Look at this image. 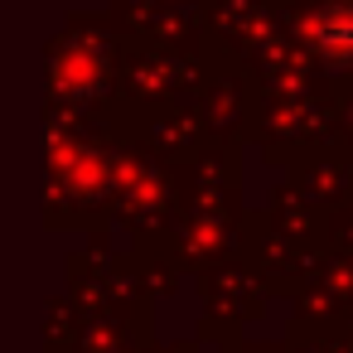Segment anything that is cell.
Listing matches in <instances>:
<instances>
[{
	"label": "cell",
	"instance_id": "1",
	"mask_svg": "<svg viewBox=\"0 0 353 353\" xmlns=\"http://www.w3.org/2000/svg\"><path fill=\"white\" fill-rule=\"evenodd\" d=\"M310 39H314V49L334 68H348L353 63V0H334V6H324L310 20Z\"/></svg>",
	"mask_w": 353,
	"mask_h": 353
}]
</instances>
